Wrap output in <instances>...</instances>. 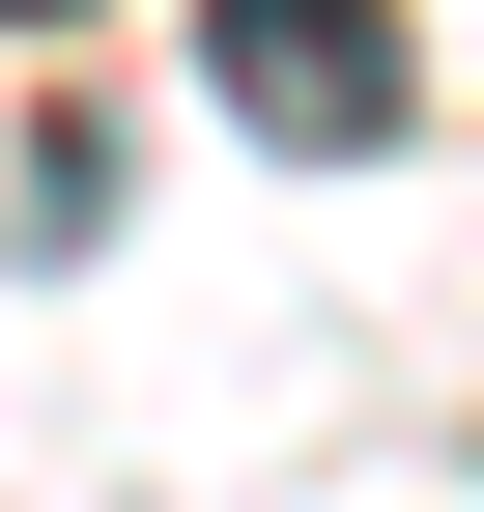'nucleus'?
Returning <instances> with one entry per match:
<instances>
[{
	"label": "nucleus",
	"instance_id": "1",
	"mask_svg": "<svg viewBox=\"0 0 484 512\" xmlns=\"http://www.w3.org/2000/svg\"><path fill=\"white\" fill-rule=\"evenodd\" d=\"M200 86L257 114L285 171H371V143H428V29H399V0H200Z\"/></svg>",
	"mask_w": 484,
	"mask_h": 512
},
{
	"label": "nucleus",
	"instance_id": "2",
	"mask_svg": "<svg viewBox=\"0 0 484 512\" xmlns=\"http://www.w3.org/2000/svg\"><path fill=\"white\" fill-rule=\"evenodd\" d=\"M0 29H57V0H0Z\"/></svg>",
	"mask_w": 484,
	"mask_h": 512
}]
</instances>
